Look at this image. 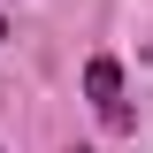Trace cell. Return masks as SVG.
<instances>
[{"mask_svg": "<svg viewBox=\"0 0 153 153\" xmlns=\"http://www.w3.org/2000/svg\"><path fill=\"white\" fill-rule=\"evenodd\" d=\"M84 92H92V107H100V123H107V130H123V123H130V107H123V69H115L107 54L84 69Z\"/></svg>", "mask_w": 153, "mask_h": 153, "instance_id": "1", "label": "cell"}, {"mask_svg": "<svg viewBox=\"0 0 153 153\" xmlns=\"http://www.w3.org/2000/svg\"><path fill=\"white\" fill-rule=\"evenodd\" d=\"M0 38H8V23H0Z\"/></svg>", "mask_w": 153, "mask_h": 153, "instance_id": "2", "label": "cell"}]
</instances>
